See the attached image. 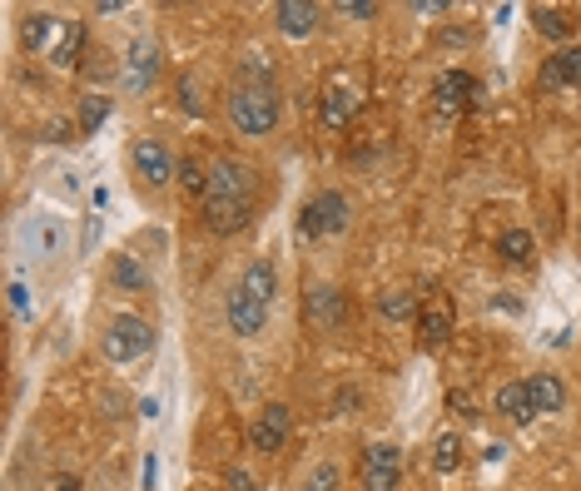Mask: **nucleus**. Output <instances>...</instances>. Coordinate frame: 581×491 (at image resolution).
Masks as SVG:
<instances>
[{
  "label": "nucleus",
  "mask_w": 581,
  "mask_h": 491,
  "mask_svg": "<svg viewBox=\"0 0 581 491\" xmlns=\"http://www.w3.org/2000/svg\"><path fill=\"white\" fill-rule=\"evenodd\" d=\"M229 124L244 139L274 134V124H279V85H244V80H234V90H229Z\"/></svg>",
  "instance_id": "f03ea898"
},
{
  "label": "nucleus",
  "mask_w": 581,
  "mask_h": 491,
  "mask_svg": "<svg viewBox=\"0 0 581 491\" xmlns=\"http://www.w3.org/2000/svg\"><path fill=\"white\" fill-rule=\"evenodd\" d=\"M542 85H552V90H581V45L557 50V55L542 65Z\"/></svg>",
  "instance_id": "a211bd4d"
},
{
  "label": "nucleus",
  "mask_w": 581,
  "mask_h": 491,
  "mask_svg": "<svg viewBox=\"0 0 581 491\" xmlns=\"http://www.w3.org/2000/svg\"><path fill=\"white\" fill-rule=\"evenodd\" d=\"M130 164H135V174H140L145 184H154V189H159V184H169V179H174V169H179V164H174V154H169V144H164V139H154V134H140V139H135Z\"/></svg>",
  "instance_id": "9d476101"
},
{
  "label": "nucleus",
  "mask_w": 581,
  "mask_h": 491,
  "mask_svg": "<svg viewBox=\"0 0 581 491\" xmlns=\"http://www.w3.org/2000/svg\"><path fill=\"white\" fill-rule=\"evenodd\" d=\"M224 318H229L234 338H259V333H264V323H269V308H264L254 293L234 288V293L224 298Z\"/></svg>",
  "instance_id": "4468645a"
},
{
  "label": "nucleus",
  "mask_w": 581,
  "mask_h": 491,
  "mask_svg": "<svg viewBox=\"0 0 581 491\" xmlns=\"http://www.w3.org/2000/svg\"><path fill=\"white\" fill-rule=\"evenodd\" d=\"M447 407H452L457 417H477V402H472L467 392H447Z\"/></svg>",
  "instance_id": "f704fd0d"
},
{
  "label": "nucleus",
  "mask_w": 581,
  "mask_h": 491,
  "mask_svg": "<svg viewBox=\"0 0 581 491\" xmlns=\"http://www.w3.org/2000/svg\"><path fill=\"white\" fill-rule=\"evenodd\" d=\"M95 239H100V219H90V224H85V248H95Z\"/></svg>",
  "instance_id": "58836bf2"
},
{
  "label": "nucleus",
  "mask_w": 581,
  "mask_h": 491,
  "mask_svg": "<svg viewBox=\"0 0 581 491\" xmlns=\"http://www.w3.org/2000/svg\"><path fill=\"white\" fill-rule=\"evenodd\" d=\"M174 95H179V105H184V115H194V120L204 115V100H199V85H194L189 75H179V80H174Z\"/></svg>",
  "instance_id": "c756f323"
},
{
  "label": "nucleus",
  "mask_w": 581,
  "mask_h": 491,
  "mask_svg": "<svg viewBox=\"0 0 581 491\" xmlns=\"http://www.w3.org/2000/svg\"><path fill=\"white\" fill-rule=\"evenodd\" d=\"M452 328H457L452 298H442V293H437L433 303H423V313H418V348H423V353L447 348V343H452Z\"/></svg>",
  "instance_id": "9b49d317"
},
{
  "label": "nucleus",
  "mask_w": 581,
  "mask_h": 491,
  "mask_svg": "<svg viewBox=\"0 0 581 491\" xmlns=\"http://www.w3.org/2000/svg\"><path fill=\"white\" fill-rule=\"evenodd\" d=\"M418 15H447V0H413Z\"/></svg>",
  "instance_id": "c9c22d12"
},
{
  "label": "nucleus",
  "mask_w": 581,
  "mask_h": 491,
  "mask_svg": "<svg viewBox=\"0 0 581 491\" xmlns=\"http://www.w3.org/2000/svg\"><path fill=\"white\" fill-rule=\"evenodd\" d=\"M55 491H85L80 477H55Z\"/></svg>",
  "instance_id": "e433bc0d"
},
{
  "label": "nucleus",
  "mask_w": 581,
  "mask_h": 491,
  "mask_svg": "<svg viewBox=\"0 0 581 491\" xmlns=\"http://www.w3.org/2000/svg\"><path fill=\"white\" fill-rule=\"evenodd\" d=\"M333 10H338V15H353V20H373V15H378L373 0H338Z\"/></svg>",
  "instance_id": "2f4dec72"
},
{
  "label": "nucleus",
  "mask_w": 581,
  "mask_h": 491,
  "mask_svg": "<svg viewBox=\"0 0 581 491\" xmlns=\"http://www.w3.org/2000/svg\"><path fill=\"white\" fill-rule=\"evenodd\" d=\"M224 487L229 491H259V482H254L249 467H229V472H224Z\"/></svg>",
  "instance_id": "473e14b6"
},
{
  "label": "nucleus",
  "mask_w": 581,
  "mask_h": 491,
  "mask_svg": "<svg viewBox=\"0 0 581 491\" xmlns=\"http://www.w3.org/2000/svg\"><path fill=\"white\" fill-rule=\"evenodd\" d=\"M492 407H497V417H507L512 427H527V422H537V412H532V397H527V382H502V387H497V397H492Z\"/></svg>",
  "instance_id": "aec40b11"
},
{
  "label": "nucleus",
  "mask_w": 581,
  "mask_h": 491,
  "mask_svg": "<svg viewBox=\"0 0 581 491\" xmlns=\"http://www.w3.org/2000/svg\"><path fill=\"white\" fill-rule=\"evenodd\" d=\"M154 75H159V45L154 40H135L130 55H125V85L135 95H145L149 85H154Z\"/></svg>",
  "instance_id": "dca6fc26"
},
{
  "label": "nucleus",
  "mask_w": 581,
  "mask_h": 491,
  "mask_svg": "<svg viewBox=\"0 0 581 491\" xmlns=\"http://www.w3.org/2000/svg\"><path fill=\"white\" fill-rule=\"evenodd\" d=\"M204 199H229V204H254L259 199V169L234 159V154H219L209 164V194Z\"/></svg>",
  "instance_id": "7ed1b4c3"
},
{
  "label": "nucleus",
  "mask_w": 581,
  "mask_h": 491,
  "mask_svg": "<svg viewBox=\"0 0 581 491\" xmlns=\"http://www.w3.org/2000/svg\"><path fill=\"white\" fill-rule=\"evenodd\" d=\"M154 482H159V467H154V457H145V491H154Z\"/></svg>",
  "instance_id": "4c0bfd02"
},
{
  "label": "nucleus",
  "mask_w": 581,
  "mask_h": 491,
  "mask_svg": "<svg viewBox=\"0 0 581 491\" xmlns=\"http://www.w3.org/2000/svg\"><path fill=\"white\" fill-rule=\"evenodd\" d=\"M239 288L254 293V298L269 308V303L279 298V273H274V263H269V258H254V263L244 268V283H239Z\"/></svg>",
  "instance_id": "4be33fe9"
},
{
  "label": "nucleus",
  "mask_w": 581,
  "mask_h": 491,
  "mask_svg": "<svg viewBox=\"0 0 581 491\" xmlns=\"http://www.w3.org/2000/svg\"><path fill=\"white\" fill-rule=\"evenodd\" d=\"M274 20H279V30H284L289 40H303V35L318 30V5H313V0H279V5H274Z\"/></svg>",
  "instance_id": "f3484780"
},
{
  "label": "nucleus",
  "mask_w": 581,
  "mask_h": 491,
  "mask_svg": "<svg viewBox=\"0 0 581 491\" xmlns=\"http://www.w3.org/2000/svg\"><path fill=\"white\" fill-rule=\"evenodd\" d=\"M254 219V204H229V199H204V224L209 234H239Z\"/></svg>",
  "instance_id": "6ab92c4d"
},
{
  "label": "nucleus",
  "mask_w": 581,
  "mask_h": 491,
  "mask_svg": "<svg viewBox=\"0 0 581 491\" xmlns=\"http://www.w3.org/2000/svg\"><path fill=\"white\" fill-rule=\"evenodd\" d=\"M363 397H358V387H338V397H333V417H343V412H353Z\"/></svg>",
  "instance_id": "72a5a7b5"
},
{
  "label": "nucleus",
  "mask_w": 581,
  "mask_h": 491,
  "mask_svg": "<svg viewBox=\"0 0 581 491\" xmlns=\"http://www.w3.org/2000/svg\"><path fill=\"white\" fill-rule=\"evenodd\" d=\"M433 467L437 472H457L462 467V437L457 432H442L433 442Z\"/></svg>",
  "instance_id": "bb28decb"
},
{
  "label": "nucleus",
  "mask_w": 581,
  "mask_h": 491,
  "mask_svg": "<svg viewBox=\"0 0 581 491\" xmlns=\"http://www.w3.org/2000/svg\"><path fill=\"white\" fill-rule=\"evenodd\" d=\"M532 25H537V35H547V40H567V35L577 30V15H572L567 5H532Z\"/></svg>",
  "instance_id": "412c9836"
},
{
  "label": "nucleus",
  "mask_w": 581,
  "mask_h": 491,
  "mask_svg": "<svg viewBox=\"0 0 581 491\" xmlns=\"http://www.w3.org/2000/svg\"><path fill=\"white\" fill-rule=\"evenodd\" d=\"M398 442H373L363 452V472H358V491H393L398 487Z\"/></svg>",
  "instance_id": "1a4fd4ad"
},
{
  "label": "nucleus",
  "mask_w": 581,
  "mask_h": 491,
  "mask_svg": "<svg viewBox=\"0 0 581 491\" xmlns=\"http://www.w3.org/2000/svg\"><path fill=\"white\" fill-rule=\"evenodd\" d=\"M145 353H154V328L135 313H115L105 323V358L110 363H135Z\"/></svg>",
  "instance_id": "39448f33"
},
{
  "label": "nucleus",
  "mask_w": 581,
  "mask_h": 491,
  "mask_svg": "<svg viewBox=\"0 0 581 491\" xmlns=\"http://www.w3.org/2000/svg\"><path fill=\"white\" fill-rule=\"evenodd\" d=\"M20 45L30 55H45L50 65H75V55L85 45V25L80 20H60L50 10H30L20 20Z\"/></svg>",
  "instance_id": "f257e3e1"
},
{
  "label": "nucleus",
  "mask_w": 581,
  "mask_h": 491,
  "mask_svg": "<svg viewBox=\"0 0 581 491\" xmlns=\"http://www.w3.org/2000/svg\"><path fill=\"white\" fill-rule=\"evenodd\" d=\"M110 283L115 288H125V293H140L149 278H145V268L130 258V253H115V268H110Z\"/></svg>",
  "instance_id": "393cba45"
},
{
  "label": "nucleus",
  "mask_w": 581,
  "mask_h": 491,
  "mask_svg": "<svg viewBox=\"0 0 581 491\" xmlns=\"http://www.w3.org/2000/svg\"><path fill=\"white\" fill-rule=\"evenodd\" d=\"M358 110H363L358 85H353L348 75H333V80L323 85V95H318V120L328 124V129H343V124L353 120Z\"/></svg>",
  "instance_id": "0eeeda50"
},
{
  "label": "nucleus",
  "mask_w": 581,
  "mask_h": 491,
  "mask_svg": "<svg viewBox=\"0 0 581 491\" xmlns=\"http://www.w3.org/2000/svg\"><path fill=\"white\" fill-rule=\"evenodd\" d=\"M110 110H115L110 95H85V100H80V134H95L100 124L110 120Z\"/></svg>",
  "instance_id": "a878e982"
},
{
  "label": "nucleus",
  "mask_w": 581,
  "mask_h": 491,
  "mask_svg": "<svg viewBox=\"0 0 581 491\" xmlns=\"http://www.w3.org/2000/svg\"><path fill=\"white\" fill-rule=\"evenodd\" d=\"M174 179L184 184V194H209V169L199 164V159H179V169H174Z\"/></svg>",
  "instance_id": "cd10ccee"
},
{
  "label": "nucleus",
  "mask_w": 581,
  "mask_h": 491,
  "mask_svg": "<svg viewBox=\"0 0 581 491\" xmlns=\"http://www.w3.org/2000/svg\"><path fill=\"white\" fill-rule=\"evenodd\" d=\"M289 427H293L289 407H284V402H269V407H264V412L249 422V447H254L259 457H274V452H284Z\"/></svg>",
  "instance_id": "6e6552de"
},
{
  "label": "nucleus",
  "mask_w": 581,
  "mask_h": 491,
  "mask_svg": "<svg viewBox=\"0 0 581 491\" xmlns=\"http://www.w3.org/2000/svg\"><path fill=\"white\" fill-rule=\"evenodd\" d=\"M522 382H527V397H532V412H537V417H552V412L567 407V382H562L557 372H532V377H522Z\"/></svg>",
  "instance_id": "2eb2a0df"
},
{
  "label": "nucleus",
  "mask_w": 581,
  "mask_h": 491,
  "mask_svg": "<svg viewBox=\"0 0 581 491\" xmlns=\"http://www.w3.org/2000/svg\"><path fill=\"white\" fill-rule=\"evenodd\" d=\"M348 219H353L348 199H343L338 189H318V194L298 209V239L308 244V239H323V234H343Z\"/></svg>",
  "instance_id": "20e7f679"
},
{
  "label": "nucleus",
  "mask_w": 581,
  "mask_h": 491,
  "mask_svg": "<svg viewBox=\"0 0 581 491\" xmlns=\"http://www.w3.org/2000/svg\"><path fill=\"white\" fill-rule=\"evenodd\" d=\"M378 313H383L388 323H408V318H418L423 308H418V298H413V293H403V288H388V293L378 298Z\"/></svg>",
  "instance_id": "b1692460"
},
{
  "label": "nucleus",
  "mask_w": 581,
  "mask_h": 491,
  "mask_svg": "<svg viewBox=\"0 0 581 491\" xmlns=\"http://www.w3.org/2000/svg\"><path fill=\"white\" fill-rule=\"evenodd\" d=\"M303 313H308V323H313V328L333 333V328H343L348 298H343V293H338L333 283H313V288L303 293Z\"/></svg>",
  "instance_id": "f8f14e48"
},
{
  "label": "nucleus",
  "mask_w": 581,
  "mask_h": 491,
  "mask_svg": "<svg viewBox=\"0 0 581 491\" xmlns=\"http://www.w3.org/2000/svg\"><path fill=\"white\" fill-rule=\"evenodd\" d=\"M532 253H537V244H532V234H527V229H507V234L497 239V258H502V263L532 268Z\"/></svg>",
  "instance_id": "5701e85b"
},
{
  "label": "nucleus",
  "mask_w": 581,
  "mask_h": 491,
  "mask_svg": "<svg viewBox=\"0 0 581 491\" xmlns=\"http://www.w3.org/2000/svg\"><path fill=\"white\" fill-rule=\"evenodd\" d=\"M20 244H25L30 258H60L65 244H70V229H65L60 214H30L20 224Z\"/></svg>",
  "instance_id": "423d86ee"
},
{
  "label": "nucleus",
  "mask_w": 581,
  "mask_h": 491,
  "mask_svg": "<svg viewBox=\"0 0 581 491\" xmlns=\"http://www.w3.org/2000/svg\"><path fill=\"white\" fill-rule=\"evenodd\" d=\"M477 100V80L467 75V70H442L433 80V105H437V115H462L467 105Z\"/></svg>",
  "instance_id": "ddd939ff"
},
{
  "label": "nucleus",
  "mask_w": 581,
  "mask_h": 491,
  "mask_svg": "<svg viewBox=\"0 0 581 491\" xmlns=\"http://www.w3.org/2000/svg\"><path fill=\"white\" fill-rule=\"evenodd\" d=\"M298 491H338V467H333V462H318V467L303 477Z\"/></svg>",
  "instance_id": "c85d7f7f"
},
{
  "label": "nucleus",
  "mask_w": 581,
  "mask_h": 491,
  "mask_svg": "<svg viewBox=\"0 0 581 491\" xmlns=\"http://www.w3.org/2000/svg\"><path fill=\"white\" fill-rule=\"evenodd\" d=\"M10 308H15V318H35V303H30V288L15 278L10 283Z\"/></svg>",
  "instance_id": "7c9ffc66"
}]
</instances>
